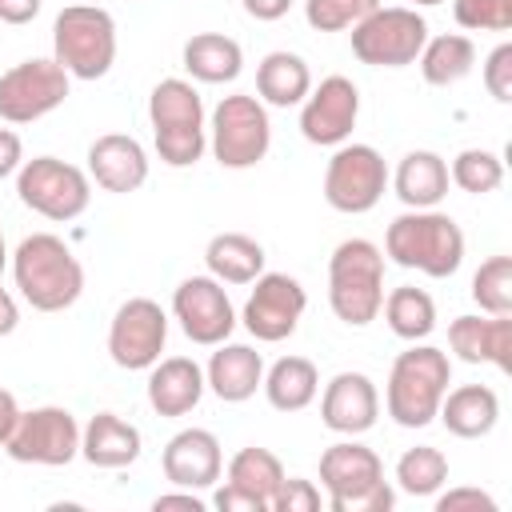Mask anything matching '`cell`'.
<instances>
[{
    "mask_svg": "<svg viewBox=\"0 0 512 512\" xmlns=\"http://www.w3.org/2000/svg\"><path fill=\"white\" fill-rule=\"evenodd\" d=\"M12 280L36 312H64L84 292V264L60 236L32 232L12 252Z\"/></svg>",
    "mask_w": 512,
    "mask_h": 512,
    "instance_id": "obj_1",
    "label": "cell"
},
{
    "mask_svg": "<svg viewBox=\"0 0 512 512\" xmlns=\"http://www.w3.org/2000/svg\"><path fill=\"white\" fill-rule=\"evenodd\" d=\"M384 256L400 268H416L432 280H444L464 264V232L440 208H408L388 224Z\"/></svg>",
    "mask_w": 512,
    "mask_h": 512,
    "instance_id": "obj_2",
    "label": "cell"
},
{
    "mask_svg": "<svg viewBox=\"0 0 512 512\" xmlns=\"http://www.w3.org/2000/svg\"><path fill=\"white\" fill-rule=\"evenodd\" d=\"M452 384V360L444 348L412 344L392 360L384 384V408L400 428H428L440 412V400Z\"/></svg>",
    "mask_w": 512,
    "mask_h": 512,
    "instance_id": "obj_3",
    "label": "cell"
},
{
    "mask_svg": "<svg viewBox=\"0 0 512 512\" xmlns=\"http://www.w3.org/2000/svg\"><path fill=\"white\" fill-rule=\"evenodd\" d=\"M320 488L332 512H392L396 504V492L384 480V460L356 436L320 452Z\"/></svg>",
    "mask_w": 512,
    "mask_h": 512,
    "instance_id": "obj_4",
    "label": "cell"
},
{
    "mask_svg": "<svg viewBox=\"0 0 512 512\" xmlns=\"http://www.w3.org/2000/svg\"><path fill=\"white\" fill-rule=\"evenodd\" d=\"M148 120H152V144L156 156L168 168H192L208 148V120L204 100L192 88V80L168 76L148 92Z\"/></svg>",
    "mask_w": 512,
    "mask_h": 512,
    "instance_id": "obj_5",
    "label": "cell"
},
{
    "mask_svg": "<svg viewBox=\"0 0 512 512\" xmlns=\"http://www.w3.org/2000/svg\"><path fill=\"white\" fill-rule=\"evenodd\" d=\"M384 304V252L364 240H340L328 256V308L348 328H364Z\"/></svg>",
    "mask_w": 512,
    "mask_h": 512,
    "instance_id": "obj_6",
    "label": "cell"
},
{
    "mask_svg": "<svg viewBox=\"0 0 512 512\" xmlns=\"http://www.w3.org/2000/svg\"><path fill=\"white\" fill-rule=\"evenodd\" d=\"M52 56L72 80H100L116 64V20L100 4H68L52 20Z\"/></svg>",
    "mask_w": 512,
    "mask_h": 512,
    "instance_id": "obj_7",
    "label": "cell"
},
{
    "mask_svg": "<svg viewBox=\"0 0 512 512\" xmlns=\"http://www.w3.org/2000/svg\"><path fill=\"white\" fill-rule=\"evenodd\" d=\"M208 148H212L220 168H232V172L256 168L272 148L268 104L260 96H248V92L224 96L208 120Z\"/></svg>",
    "mask_w": 512,
    "mask_h": 512,
    "instance_id": "obj_8",
    "label": "cell"
},
{
    "mask_svg": "<svg viewBox=\"0 0 512 512\" xmlns=\"http://www.w3.org/2000/svg\"><path fill=\"white\" fill-rule=\"evenodd\" d=\"M16 196L24 208H32L44 220L68 224L88 212L92 204V180L84 168L60 160V156H32L16 172Z\"/></svg>",
    "mask_w": 512,
    "mask_h": 512,
    "instance_id": "obj_9",
    "label": "cell"
},
{
    "mask_svg": "<svg viewBox=\"0 0 512 512\" xmlns=\"http://www.w3.org/2000/svg\"><path fill=\"white\" fill-rule=\"evenodd\" d=\"M424 40H428V20L416 8L380 4L352 28V56L372 68H404L416 64Z\"/></svg>",
    "mask_w": 512,
    "mask_h": 512,
    "instance_id": "obj_10",
    "label": "cell"
},
{
    "mask_svg": "<svg viewBox=\"0 0 512 512\" xmlns=\"http://www.w3.org/2000/svg\"><path fill=\"white\" fill-rule=\"evenodd\" d=\"M16 464H44L64 468L80 456V424L60 404H40L16 416V428L0 444Z\"/></svg>",
    "mask_w": 512,
    "mask_h": 512,
    "instance_id": "obj_11",
    "label": "cell"
},
{
    "mask_svg": "<svg viewBox=\"0 0 512 512\" xmlns=\"http://www.w3.org/2000/svg\"><path fill=\"white\" fill-rule=\"evenodd\" d=\"M388 188V164L372 144H336L324 168V200L344 216L372 212Z\"/></svg>",
    "mask_w": 512,
    "mask_h": 512,
    "instance_id": "obj_12",
    "label": "cell"
},
{
    "mask_svg": "<svg viewBox=\"0 0 512 512\" xmlns=\"http://www.w3.org/2000/svg\"><path fill=\"white\" fill-rule=\"evenodd\" d=\"M72 76L56 64V56H32L12 64L0 76V120L4 124H32L56 112L68 100Z\"/></svg>",
    "mask_w": 512,
    "mask_h": 512,
    "instance_id": "obj_13",
    "label": "cell"
},
{
    "mask_svg": "<svg viewBox=\"0 0 512 512\" xmlns=\"http://www.w3.org/2000/svg\"><path fill=\"white\" fill-rule=\"evenodd\" d=\"M168 344V312L148 300L132 296L112 312L108 324V356L124 372H148Z\"/></svg>",
    "mask_w": 512,
    "mask_h": 512,
    "instance_id": "obj_14",
    "label": "cell"
},
{
    "mask_svg": "<svg viewBox=\"0 0 512 512\" xmlns=\"http://www.w3.org/2000/svg\"><path fill=\"white\" fill-rule=\"evenodd\" d=\"M252 284H256V288H252V296L244 300V312H240L244 328H248L260 344H280V340H288V336L296 332L304 308H308L304 284H300L296 276H288V272H260Z\"/></svg>",
    "mask_w": 512,
    "mask_h": 512,
    "instance_id": "obj_15",
    "label": "cell"
},
{
    "mask_svg": "<svg viewBox=\"0 0 512 512\" xmlns=\"http://www.w3.org/2000/svg\"><path fill=\"white\" fill-rule=\"evenodd\" d=\"M172 316H176L180 332L200 348L224 344L236 328V308H232V300H228V292L216 276L180 280L176 292H172Z\"/></svg>",
    "mask_w": 512,
    "mask_h": 512,
    "instance_id": "obj_16",
    "label": "cell"
},
{
    "mask_svg": "<svg viewBox=\"0 0 512 512\" xmlns=\"http://www.w3.org/2000/svg\"><path fill=\"white\" fill-rule=\"evenodd\" d=\"M360 120V88L348 76H324L300 100V136L320 148H336L352 136Z\"/></svg>",
    "mask_w": 512,
    "mask_h": 512,
    "instance_id": "obj_17",
    "label": "cell"
},
{
    "mask_svg": "<svg viewBox=\"0 0 512 512\" xmlns=\"http://www.w3.org/2000/svg\"><path fill=\"white\" fill-rule=\"evenodd\" d=\"M284 464L276 452L268 448H240L232 460H228V472H224V488L212 496V504L220 512H268L272 508V496L284 480Z\"/></svg>",
    "mask_w": 512,
    "mask_h": 512,
    "instance_id": "obj_18",
    "label": "cell"
},
{
    "mask_svg": "<svg viewBox=\"0 0 512 512\" xmlns=\"http://www.w3.org/2000/svg\"><path fill=\"white\" fill-rule=\"evenodd\" d=\"M320 396V420L336 436H364L380 416V392L364 372H336Z\"/></svg>",
    "mask_w": 512,
    "mask_h": 512,
    "instance_id": "obj_19",
    "label": "cell"
},
{
    "mask_svg": "<svg viewBox=\"0 0 512 512\" xmlns=\"http://www.w3.org/2000/svg\"><path fill=\"white\" fill-rule=\"evenodd\" d=\"M160 468H164V480H168L172 488L204 492V488H212V484L224 476L220 440H216L208 428H180V432L164 444Z\"/></svg>",
    "mask_w": 512,
    "mask_h": 512,
    "instance_id": "obj_20",
    "label": "cell"
},
{
    "mask_svg": "<svg viewBox=\"0 0 512 512\" xmlns=\"http://www.w3.org/2000/svg\"><path fill=\"white\" fill-rule=\"evenodd\" d=\"M88 180H96V188L104 192H136L148 180V152L136 136L124 132H104L88 144Z\"/></svg>",
    "mask_w": 512,
    "mask_h": 512,
    "instance_id": "obj_21",
    "label": "cell"
},
{
    "mask_svg": "<svg viewBox=\"0 0 512 512\" xmlns=\"http://www.w3.org/2000/svg\"><path fill=\"white\" fill-rule=\"evenodd\" d=\"M448 348L464 364H496L512 372V316H456L448 324Z\"/></svg>",
    "mask_w": 512,
    "mask_h": 512,
    "instance_id": "obj_22",
    "label": "cell"
},
{
    "mask_svg": "<svg viewBox=\"0 0 512 512\" xmlns=\"http://www.w3.org/2000/svg\"><path fill=\"white\" fill-rule=\"evenodd\" d=\"M204 396V368L192 356H164L148 368V404L156 416H188Z\"/></svg>",
    "mask_w": 512,
    "mask_h": 512,
    "instance_id": "obj_23",
    "label": "cell"
},
{
    "mask_svg": "<svg viewBox=\"0 0 512 512\" xmlns=\"http://www.w3.org/2000/svg\"><path fill=\"white\" fill-rule=\"evenodd\" d=\"M264 384V356L252 344H216L208 368H204V388H212L216 400L224 404H244L256 396Z\"/></svg>",
    "mask_w": 512,
    "mask_h": 512,
    "instance_id": "obj_24",
    "label": "cell"
},
{
    "mask_svg": "<svg viewBox=\"0 0 512 512\" xmlns=\"http://www.w3.org/2000/svg\"><path fill=\"white\" fill-rule=\"evenodd\" d=\"M140 452H144L140 428L116 412H96L80 428V456L92 468H128L140 460Z\"/></svg>",
    "mask_w": 512,
    "mask_h": 512,
    "instance_id": "obj_25",
    "label": "cell"
},
{
    "mask_svg": "<svg viewBox=\"0 0 512 512\" xmlns=\"http://www.w3.org/2000/svg\"><path fill=\"white\" fill-rule=\"evenodd\" d=\"M400 204L404 208H436L444 196H448V164L440 152L432 148H416V152H404L396 172L388 176Z\"/></svg>",
    "mask_w": 512,
    "mask_h": 512,
    "instance_id": "obj_26",
    "label": "cell"
},
{
    "mask_svg": "<svg viewBox=\"0 0 512 512\" xmlns=\"http://www.w3.org/2000/svg\"><path fill=\"white\" fill-rule=\"evenodd\" d=\"M440 424L460 436V440H480L496 428L500 420V396L488 388V384H460V388H448L444 400H440Z\"/></svg>",
    "mask_w": 512,
    "mask_h": 512,
    "instance_id": "obj_27",
    "label": "cell"
},
{
    "mask_svg": "<svg viewBox=\"0 0 512 512\" xmlns=\"http://www.w3.org/2000/svg\"><path fill=\"white\" fill-rule=\"evenodd\" d=\"M184 72L200 84H232L244 72V48L240 40L224 32H196L184 40Z\"/></svg>",
    "mask_w": 512,
    "mask_h": 512,
    "instance_id": "obj_28",
    "label": "cell"
},
{
    "mask_svg": "<svg viewBox=\"0 0 512 512\" xmlns=\"http://www.w3.org/2000/svg\"><path fill=\"white\" fill-rule=\"evenodd\" d=\"M312 88V68L300 52L276 48L256 64V96L272 108H292L308 96Z\"/></svg>",
    "mask_w": 512,
    "mask_h": 512,
    "instance_id": "obj_29",
    "label": "cell"
},
{
    "mask_svg": "<svg viewBox=\"0 0 512 512\" xmlns=\"http://www.w3.org/2000/svg\"><path fill=\"white\" fill-rule=\"evenodd\" d=\"M264 260V244L248 232H216L204 248L208 276H216L220 284H252L264 272Z\"/></svg>",
    "mask_w": 512,
    "mask_h": 512,
    "instance_id": "obj_30",
    "label": "cell"
},
{
    "mask_svg": "<svg viewBox=\"0 0 512 512\" xmlns=\"http://www.w3.org/2000/svg\"><path fill=\"white\" fill-rule=\"evenodd\" d=\"M260 388L276 412H304L320 392V372L308 356H280L272 368H264Z\"/></svg>",
    "mask_w": 512,
    "mask_h": 512,
    "instance_id": "obj_31",
    "label": "cell"
},
{
    "mask_svg": "<svg viewBox=\"0 0 512 512\" xmlns=\"http://www.w3.org/2000/svg\"><path fill=\"white\" fill-rule=\"evenodd\" d=\"M416 64H420L424 84L448 88V84H460V80L472 72V64H476V44H472L464 32L428 36L424 48H420V56H416Z\"/></svg>",
    "mask_w": 512,
    "mask_h": 512,
    "instance_id": "obj_32",
    "label": "cell"
},
{
    "mask_svg": "<svg viewBox=\"0 0 512 512\" xmlns=\"http://www.w3.org/2000/svg\"><path fill=\"white\" fill-rule=\"evenodd\" d=\"M380 312H384L392 336H400V340H408V344L428 340L432 328H436V300H432L424 288H412V284L392 288V292L384 296Z\"/></svg>",
    "mask_w": 512,
    "mask_h": 512,
    "instance_id": "obj_33",
    "label": "cell"
},
{
    "mask_svg": "<svg viewBox=\"0 0 512 512\" xmlns=\"http://www.w3.org/2000/svg\"><path fill=\"white\" fill-rule=\"evenodd\" d=\"M448 484V456L432 444H416L396 460V488L408 496H436Z\"/></svg>",
    "mask_w": 512,
    "mask_h": 512,
    "instance_id": "obj_34",
    "label": "cell"
},
{
    "mask_svg": "<svg viewBox=\"0 0 512 512\" xmlns=\"http://www.w3.org/2000/svg\"><path fill=\"white\" fill-rule=\"evenodd\" d=\"M448 180L468 196H488L504 184V160L492 148H464V152H456Z\"/></svg>",
    "mask_w": 512,
    "mask_h": 512,
    "instance_id": "obj_35",
    "label": "cell"
},
{
    "mask_svg": "<svg viewBox=\"0 0 512 512\" xmlns=\"http://www.w3.org/2000/svg\"><path fill=\"white\" fill-rule=\"evenodd\" d=\"M472 300L488 316H512V256H488L472 272Z\"/></svg>",
    "mask_w": 512,
    "mask_h": 512,
    "instance_id": "obj_36",
    "label": "cell"
},
{
    "mask_svg": "<svg viewBox=\"0 0 512 512\" xmlns=\"http://www.w3.org/2000/svg\"><path fill=\"white\" fill-rule=\"evenodd\" d=\"M372 8H380V0H304V20L316 32H344L356 28Z\"/></svg>",
    "mask_w": 512,
    "mask_h": 512,
    "instance_id": "obj_37",
    "label": "cell"
},
{
    "mask_svg": "<svg viewBox=\"0 0 512 512\" xmlns=\"http://www.w3.org/2000/svg\"><path fill=\"white\" fill-rule=\"evenodd\" d=\"M452 16L468 32H508L512 0H452Z\"/></svg>",
    "mask_w": 512,
    "mask_h": 512,
    "instance_id": "obj_38",
    "label": "cell"
},
{
    "mask_svg": "<svg viewBox=\"0 0 512 512\" xmlns=\"http://www.w3.org/2000/svg\"><path fill=\"white\" fill-rule=\"evenodd\" d=\"M320 504H324V496H320V488H316L312 480H304V476H284L280 488H276V496H272V508H268V512H316Z\"/></svg>",
    "mask_w": 512,
    "mask_h": 512,
    "instance_id": "obj_39",
    "label": "cell"
},
{
    "mask_svg": "<svg viewBox=\"0 0 512 512\" xmlns=\"http://www.w3.org/2000/svg\"><path fill=\"white\" fill-rule=\"evenodd\" d=\"M480 76H484V88H488L492 100H500V104L512 100V44H508V40L496 44V48L484 56Z\"/></svg>",
    "mask_w": 512,
    "mask_h": 512,
    "instance_id": "obj_40",
    "label": "cell"
},
{
    "mask_svg": "<svg viewBox=\"0 0 512 512\" xmlns=\"http://www.w3.org/2000/svg\"><path fill=\"white\" fill-rule=\"evenodd\" d=\"M464 508H472V512H496V496L492 492H484V488H448V492H440L436 496V512H464Z\"/></svg>",
    "mask_w": 512,
    "mask_h": 512,
    "instance_id": "obj_41",
    "label": "cell"
},
{
    "mask_svg": "<svg viewBox=\"0 0 512 512\" xmlns=\"http://www.w3.org/2000/svg\"><path fill=\"white\" fill-rule=\"evenodd\" d=\"M20 164H24V140L12 128H0V180L16 176Z\"/></svg>",
    "mask_w": 512,
    "mask_h": 512,
    "instance_id": "obj_42",
    "label": "cell"
},
{
    "mask_svg": "<svg viewBox=\"0 0 512 512\" xmlns=\"http://www.w3.org/2000/svg\"><path fill=\"white\" fill-rule=\"evenodd\" d=\"M156 512H168V508H184V512H204V500L192 492V488H176V492H164L152 500Z\"/></svg>",
    "mask_w": 512,
    "mask_h": 512,
    "instance_id": "obj_43",
    "label": "cell"
},
{
    "mask_svg": "<svg viewBox=\"0 0 512 512\" xmlns=\"http://www.w3.org/2000/svg\"><path fill=\"white\" fill-rule=\"evenodd\" d=\"M40 16V0H0V24H32Z\"/></svg>",
    "mask_w": 512,
    "mask_h": 512,
    "instance_id": "obj_44",
    "label": "cell"
},
{
    "mask_svg": "<svg viewBox=\"0 0 512 512\" xmlns=\"http://www.w3.org/2000/svg\"><path fill=\"white\" fill-rule=\"evenodd\" d=\"M240 4H244V12H248L252 20H264V24L288 16V8H292V0H240Z\"/></svg>",
    "mask_w": 512,
    "mask_h": 512,
    "instance_id": "obj_45",
    "label": "cell"
},
{
    "mask_svg": "<svg viewBox=\"0 0 512 512\" xmlns=\"http://www.w3.org/2000/svg\"><path fill=\"white\" fill-rule=\"evenodd\" d=\"M16 324H20V304L8 288H0V336H12Z\"/></svg>",
    "mask_w": 512,
    "mask_h": 512,
    "instance_id": "obj_46",
    "label": "cell"
},
{
    "mask_svg": "<svg viewBox=\"0 0 512 512\" xmlns=\"http://www.w3.org/2000/svg\"><path fill=\"white\" fill-rule=\"evenodd\" d=\"M16 416H20L16 396H12L8 388H0V444H4V440H8V432L16 428Z\"/></svg>",
    "mask_w": 512,
    "mask_h": 512,
    "instance_id": "obj_47",
    "label": "cell"
},
{
    "mask_svg": "<svg viewBox=\"0 0 512 512\" xmlns=\"http://www.w3.org/2000/svg\"><path fill=\"white\" fill-rule=\"evenodd\" d=\"M4 268H8V244H4V232H0V276H4Z\"/></svg>",
    "mask_w": 512,
    "mask_h": 512,
    "instance_id": "obj_48",
    "label": "cell"
},
{
    "mask_svg": "<svg viewBox=\"0 0 512 512\" xmlns=\"http://www.w3.org/2000/svg\"><path fill=\"white\" fill-rule=\"evenodd\" d=\"M412 4H424V8H432V4H444V0H412Z\"/></svg>",
    "mask_w": 512,
    "mask_h": 512,
    "instance_id": "obj_49",
    "label": "cell"
},
{
    "mask_svg": "<svg viewBox=\"0 0 512 512\" xmlns=\"http://www.w3.org/2000/svg\"><path fill=\"white\" fill-rule=\"evenodd\" d=\"M80 4H96V0H80Z\"/></svg>",
    "mask_w": 512,
    "mask_h": 512,
    "instance_id": "obj_50",
    "label": "cell"
}]
</instances>
